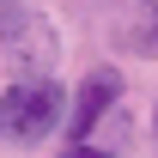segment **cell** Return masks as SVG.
Instances as JSON below:
<instances>
[{
  "mask_svg": "<svg viewBox=\"0 0 158 158\" xmlns=\"http://www.w3.org/2000/svg\"><path fill=\"white\" fill-rule=\"evenodd\" d=\"M61 110H67V98H61L55 79H12L0 91V140L37 146L43 134L61 128Z\"/></svg>",
  "mask_w": 158,
  "mask_h": 158,
  "instance_id": "cell-1",
  "label": "cell"
},
{
  "mask_svg": "<svg viewBox=\"0 0 158 158\" xmlns=\"http://www.w3.org/2000/svg\"><path fill=\"white\" fill-rule=\"evenodd\" d=\"M122 98V73L116 67H98V73H85V85L73 91V103H67V140L73 146H85V134L103 122V110Z\"/></svg>",
  "mask_w": 158,
  "mask_h": 158,
  "instance_id": "cell-2",
  "label": "cell"
},
{
  "mask_svg": "<svg viewBox=\"0 0 158 158\" xmlns=\"http://www.w3.org/2000/svg\"><path fill=\"white\" fill-rule=\"evenodd\" d=\"M122 43L134 55H158V0H140L134 6V19L122 24Z\"/></svg>",
  "mask_w": 158,
  "mask_h": 158,
  "instance_id": "cell-3",
  "label": "cell"
},
{
  "mask_svg": "<svg viewBox=\"0 0 158 158\" xmlns=\"http://www.w3.org/2000/svg\"><path fill=\"white\" fill-rule=\"evenodd\" d=\"M61 158H110V152H98V146H73V152H61Z\"/></svg>",
  "mask_w": 158,
  "mask_h": 158,
  "instance_id": "cell-4",
  "label": "cell"
},
{
  "mask_svg": "<svg viewBox=\"0 0 158 158\" xmlns=\"http://www.w3.org/2000/svg\"><path fill=\"white\" fill-rule=\"evenodd\" d=\"M152 134H158V110H152Z\"/></svg>",
  "mask_w": 158,
  "mask_h": 158,
  "instance_id": "cell-5",
  "label": "cell"
}]
</instances>
